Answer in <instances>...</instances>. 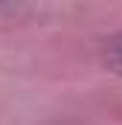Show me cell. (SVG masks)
Listing matches in <instances>:
<instances>
[{
  "label": "cell",
  "instance_id": "1",
  "mask_svg": "<svg viewBox=\"0 0 122 125\" xmlns=\"http://www.w3.org/2000/svg\"><path fill=\"white\" fill-rule=\"evenodd\" d=\"M116 64H119V67H122V41H119V44H116Z\"/></svg>",
  "mask_w": 122,
  "mask_h": 125
}]
</instances>
